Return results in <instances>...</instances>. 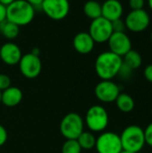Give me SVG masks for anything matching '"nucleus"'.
<instances>
[{"instance_id": "obj_6", "label": "nucleus", "mask_w": 152, "mask_h": 153, "mask_svg": "<svg viewBox=\"0 0 152 153\" xmlns=\"http://www.w3.org/2000/svg\"><path fill=\"white\" fill-rule=\"evenodd\" d=\"M113 32L111 22L102 16L92 20L89 29V33L95 43L108 42Z\"/></svg>"}, {"instance_id": "obj_34", "label": "nucleus", "mask_w": 152, "mask_h": 153, "mask_svg": "<svg viewBox=\"0 0 152 153\" xmlns=\"http://www.w3.org/2000/svg\"><path fill=\"white\" fill-rule=\"evenodd\" d=\"M2 103V91H0V104Z\"/></svg>"}, {"instance_id": "obj_17", "label": "nucleus", "mask_w": 152, "mask_h": 153, "mask_svg": "<svg viewBox=\"0 0 152 153\" xmlns=\"http://www.w3.org/2000/svg\"><path fill=\"white\" fill-rule=\"evenodd\" d=\"M117 108L124 113H130L133 110L135 103L132 96L127 93H120L115 100Z\"/></svg>"}, {"instance_id": "obj_13", "label": "nucleus", "mask_w": 152, "mask_h": 153, "mask_svg": "<svg viewBox=\"0 0 152 153\" xmlns=\"http://www.w3.org/2000/svg\"><path fill=\"white\" fill-rule=\"evenodd\" d=\"M22 56L21 48L13 42H6L0 48V58L7 65H18Z\"/></svg>"}, {"instance_id": "obj_36", "label": "nucleus", "mask_w": 152, "mask_h": 153, "mask_svg": "<svg viewBox=\"0 0 152 153\" xmlns=\"http://www.w3.org/2000/svg\"><path fill=\"white\" fill-rule=\"evenodd\" d=\"M151 41H152V32H151Z\"/></svg>"}, {"instance_id": "obj_32", "label": "nucleus", "mask_w": 152, "mask_h": 153, "mask_svg": "<svg viewBox=\"0 0 152 153\" xmlns=\"http://www.w3.org/2000/svg\"><path fill=\"white\" fill-rule=\"evenodd\" d=\"M15 0H0V4H4V6H8V5H10L12 3H13Z\"/></svg>"}, {"instance_id": "obj_2", "label": "nucleus", "mask_w": 152, "mask_h": 153, "mask_svg": "<svg viewBox=\"0 0 152 153\" xmlns=\"http://www.w3.org/2000/svg\"><path fill=\"white\" fill-rule=\"evenodd\" d=\"M35 16V8L25 0H15L6 7V20L20 26L30 24Z\"/></svg>"}, {"instance_id": "obj_10", "label": "nucleus", "mask_w": 152, "mask_h": 153, "mask_svg": "<svg viewBox=\"0 0 152 153\" xmlns=\"http://www.w3.org/2000/svg\"><path fill=\"white\" fill-rule=\"evenodd\" d=\"M18 65L21 74L28 79H34L38 77L42 69V64L39 56L32 53L22 55Z\"/></svg>"}, {"instance_id": "obj_25", "label": "nucleus", "mask_w": 152, "mask_h": 153, "mask_svg": "<svg viewBox=\"0 0 152 153\" xmlns=\"http://www.w3.org/2000/svg\"><path fill=\"white\" fill-rule=\"evenodd\" d=\"M11 86V79L4 74H0V91H4Z\"/></svg>"}, {"instance_id": "obj_37", "label": "nucleus", "mask_w": 152, "mask_h": 153, "mask_svg": "<svg viewBox=\"0 0 152 153\" xmlns=\"http://www.w3.org/2000/svg\"><path fill=\"white\" fill-rule=\"evenodd\" d=\"M151 114H152V108H151Z\"/></svg>"}, {"instance_id": "obj_12", "label": "nucleus", "mask_w": 152, "mask_h": 153, "mask_svg": "<svg viewBox=\"0 0 152 153\" xmlns=\"http://www.w3.org/2000/svg\"><path fill=\"white\" fill-rule=\"evenodd\" d=\"M108 43L109 51L121 57L132 49V41L125 32H113Z\"/></svg>"}, {"instance_id": "obj_15", "label": "nucleus", "mask_w": 152, "mask_h": 153, "mask_svg": "<svg viewBox=\"0 0 152 153\" xmlns=\"http://www.w3.org/2000/svg\"><path fill=\"white\" fill-rule=\"evenodd\" d=\"M73 45L78 53L86 55L93 50L95 47V41L89 32L82 31L74 36L73 39Z\"/></svg>"}, {"instance_id": "obj_16", "label": "nucleus", "mask_w": 152, "mask_h": 153, "mask_svg": "<svg viewBox=\"0 0 152 153\" xmlns=\"http://www.w3.org/2000/svg\"><path fill=\"white\" fill-rule=\"evenodd\" d=\"M22 97V91L18 87L10 86L2 91V104L9 108L15 107L21 103Z\"/></svg>"}, {"instance_id": "obj_22", "label": "nucleus", "mask_w": 152, "mask_h": 153, "mask_svg": "<svg viewBox=\"0 0 152 153\" xmlns=\"http://www.w3.org/2000/svg\"><path fill=\"white\" fill-rule=\"evenodd\" d=\"M82 148L80 147L77 140H66L62 146V153H81Z\"/></svg>"}, {"instance_id": "obj_28", "label": "nucleus", "mask_w": 152, "mask_h": 153, "mask_svg": "<svg viewBox=\"0 0 152 153\" xmlns=\"http://www.w3.org/2000/svg\"><path fill=\"white\" fill-rule=\"evenodd\" d=\"M7 140V132L5 130V128L0 125V147H2Z\"/></svg>"}, {"instance_id": "obj_33", "label": "nucleus", "mask_w": 152, "mask_h": 153, "mask_svg": "<svg viewBox=\"0 0 152 153\" xmlns=\"http://www.w3.org/2000/svg\"><path fill=\"white\" fill-rule=\"evenodd\" d=\"M148 4H149V6H150L151 10L152 11V0H148Z\"/></svg>"}, {"instance_id": "obj_5", "label": "nucleus", "mask_w": 152, "mask_h": 153, "mask_svg": "<svg viewBox=\"0 0 152 153\" xmlns=\"http://www.w3.org/2000/svg\"><path fill=\"white\" fill-rule=\"evenodd\" d=\"M109 122L108 114L106 108L100 105L90 107L85 116V123L91 132L104 131Z\"/></svg>"}, {"instance_id": "obj_23", "label": "nucleus", "mask_w": 152, "mask_h": 153, "mask_svg": "<svg viewBox=\"0 0 152 153\" xmlns=\"http://www.w3.org/2000/svg\"><path fill=\"white\" fill-rule=\"evenodd\" d=\"M111 23H112V28H113L114 32H125V30L126 29L125 20H122L120 18V19L111 22Z\"/></svg>"}, {"instance_id": "obj_11", "label": "nucleus", "mask_w": 152, "mask_h": 153, "mask_svg": "<svg viewBox=\"0 0 152 153\" xmlns=\"http://www.w3.org/2000/svg\"><path fill=\"white\" fill-rule=\"evenodd\" d=\"M96 98L104 103L114 102L120 94L119 86L112 80H101L94 90Z\"/></svg>"}, {"instance_id": "obj_35", "label": "nucleus", "mask_w": 152, "mask_h": 153, "mask_svg": "<svg viewBox=\"0 0 152 153\" xmlns=\"http://www.w3.org/2000/svg\"><path fill=\"white\" fill-rule=\"evenodd\" d=\"M120 153H133V152H125V151H123V152H121Z\"/></svg>"}, {"instance_id": "obj_29", "label": "nucleus", "mask_w": 152, "mask_h": 153, "mask_svg": "<svg viewBox=\"0 0 152 153\" xmlns=\"http://www.w3.org/2000/svg\"><path fill=\"white\" fill-rule=\"evenodd\" d=\"M143 75L145 77V79L151 82L152 83V64L151 65H147L145 68H144V71H143Z\"/></svg>"}, {"instance_id": "obj_27", "label": "nucleus", "mask_w": 152, "mask_h": 153, "mask_svg": "<svg viewBox=\"0 0 152 153\" xmlns=\"http://www.w3.org/2000/svg\"><path fill=\"white\" fill-rule=\"evenodd\" d=\"M145 5V0H129V6L132 10L143 9Z\"/></svg>"}, {"instance_id": "obj_3", "label": "nucleus", "mask_w": 152, "mask_h": 153, "mask_svg": "<svg viewBox=\"0 0 152 153\" xmlns=\"http://www.w3.org/2000/svg\"><path fill=\"white\" fill-rule=\"evenodd\" d=\"M123 151L139 153L144 147V130L136 125H131L124 129L120 135Z\"/></svg>"}, {"instance_id": "obj_8", "label": "nucleus", "mask_w": 152, "mask_h": 153, "mask_svg": "<svg viewBox=\"0 0 152 153\" xmlns=\"http://www.w3.org/2000/svg\"><path fill=\"white\" fill-rule=\"evenodd\" d=\"M125 27L132 32H142L151 23V16L144 9L132 10L125 19Z\"/></svg>"}, {"instance_id": "obj_4", "label": "nucleus", "mask_w": 152, "mask_h": 153, "mask_svg": "<svg viewBox=\"0 0 152 153\" xmlns=\"http://www.w3.org/2000/svg\"><path fill=\"white\" fill-rule=\"evenodd\" d=\"M84 122L77 113L65 115L60 123V132L66 140H76L83 132Z\"/></svg>"}, {"instance_id": "obj_20", "label": "nucleus", "mask_w": 152, "mask_h": 153, "mask_svg": "<svg viewBox=\"0 0 152 153\" xmlns=\"http://www.w3.org/2000/svg\"><path fill=\"white\" fill-rule=\"evenodd\" d=\"M83 13L91 20L97 19L101 16V4L95 0H90L84 4Z\"/></svg>"}, {"instance_id": "obj_31", "label": "nucleus", "mask_w": 152, "mask_h": 153, "mask_svg": "<svg viewBox=\"0 0 152 153\" xmlns=\"http://www.w3.org/2000/svg\"><path fill=\"white\" fill-rule=\"evenodd\" d=\"M26 2H28L30 5H32L35 9L36 8H40L41 4L43 3V0H25Z\"/></svg>"}, {"instance_id": "obj_24", "label": "nucleus", "mask_w": 152, "mask_h": 153, "mask_svg": "<svg viewBox=\"0 0 152 153\" xmlns=\"http://www.w3.org/2000/svg\"><path fill=\"white\" fill-rule=\"evenodd\" d=\"M133 71V69H131L129 66H127L125 64L123 63V65H122V66H121V68H120L119 73H118L117 75L120 76L124 80H127V79H129L131 77Z\"/></svg>"}, {"instance_id": "obj_7", "label": "nucleus", "mask_w": 152, "mask_h": 153, "mask_svg": "<svg viewBox=\"0 0 152 153\" xmlns=\"http://www.w3.org/2000/svg\"><path fill=\"white\" fill-rule=\"evenodd\" d=\"M95 148L98 153H120L123 152L120 135L113 132L102 133L96 139Z\"/></svg>"}, {"instance_id": "obj_19", "label": "nucleus", "mask_w": 152, "mask_h": 153, "mask_svg": "<svg viewBox=\"0 0 152 153\" xmlns=\"http://www.w3.org/2000/svg\"><path fill=\"white\" fill-rule=\"evenodd\" d=\"M122 58H123V63L133 70H136L140 68L142 64V57L141 54L133 49H131Z\"/></svg>"}, {"instance_id": "obj_30", "label": "nucleus", "mask_w": 152, "mask_h": 153, "mask_svg": "<svg viewBox=\"0 0 152 153\" xmlns=\"http://www.w3.org/2000/svg\"><path fill=\"white\" fill-rule=\"evenodd\" d=\"M6 20V6L0 4V23Z\"/></svg>"}, {"instance_id": "obj_26", "label": "nucleus", "mask_w": 152, "mask_h": 153, "mask_svg": "<svg viewBox=\"0 0 152 153\" xmlns=\"http://www.w3.org/2000/svg\"><path fill=\"white\" fill-rule=\"evenodd\" d=\"M144 137H145V143L152 148V123L148 125V126L145 128Z\"/></svg>"}, {"instance_id": "obj_9", "label": "nucleus", "mask_w": 152, "mask_h": 153, "mask_svg": "<svg viewBox=\"0 0 152 153\" xmlns=\"http://www.w3.org/2000/svg\"><path fill=\"white\" fill-rule=\"evenodd\" d=\"M40 8L50 19L60 21L68 15L70 3L68 0H43Z\"/></svg>"}, {"instance_id": "obj_21", "label": "nucleus", "mask_w": 152, "mask_h": 153, "mask_svg": "<svg viewBox=\"0 0 152 153\" xmlns=\"http://www.w3.org/2000/svg\"><path fill=\"white\" fill-rule=\"evenodd\" d=\"M96 137L90 132H82L80 136L76 139L82 150H91L95 148Z\"/></svg>"}, {"instance_id": "obj_1", "label": "nucleus", "mask_w": 152, "mask_h": 153, "mask_svg": "<svg viewBox=\"0 0 152 153\" xmlns=\"http://www.w3.org/2000/svg\"><path fill=\"white\" fill-rule=\"evenodd\" d=\"M123 58L111 51L102 52L95 61V71L101 80H112L117 76Z\"/></svg>"}, {"instance_id": "obj_14", "label": "nucleus", "mask_w": 152, "mask_h": 153, "mask_svg": "<svg viewBox=\"0 0 152 153\" xmlns=\"http://www.w3.org/2000/svg\"><path fill=\"white\" fill-rule=\"evenodd\" d=\"M123 13L124 7L119 0H106L101 4V16L110 22L120 19Z\"/></svg>"}, {"instance_id": "obj_18", "label": "nucleus", "mask_w": 152, "mask_h": 153, "mask_svg": "<svg viewBox=\"0 0 152 153\" xmlns=\"http://www.w3.org/2000/svg\"><path fill=\"white\" fill-rule=\"evenodd\" d=\"M20 32V27L13 22L5 20L0 23V33L7 39H15Z\"/></svg>"}]
</instances>
